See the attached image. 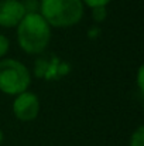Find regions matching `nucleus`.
Here are the masks:
<instances>
[{
	"label": "nucleus",
	"mask_w": 144,
	"mask_h": 146,
	"mask_svg": "<svg viewBox=\"0 0 144 146\" xmlns=\"http://www.w3.org/2000/svg\"><path fill=\"white\" fill-rule=\"evenodd\" d=\"M17 29V43L27 54H40L51 41V27L38 13H27Z\"/></svg>",
	"instance_id": "nucleus-1"
},
{
	"label": "nucleus",
	"mask_w": 144,
	"mask_h": 146,
	"mask_svg": "<svg viewBox=\"0 0 144 146\" xmlns=\"http://www.w3.org/2000/svg\"><path fill=\"white\" fill-rule=\"evenodd\" d=\"M85 6L81 0H40V14L52 29L76 26L84 17Z\"/></svg>",
	"instance_id": "nucleus-2"
},
{
	"label": "nucleus",
	"mask_w": 144,
	"mask_h": 146,
	"mask_svg": "<svg viewBox=\"0 0 144 146\" xmlns=\"http://www.w3.org/2000/svg\"><path fill=\"white\" fill-rule=\"evenodd\" d=\"M31 84V74L28 68L14 58L0 60V91L6 95L16 97L28 91Z\"/></svg>",
	"instance_id": "nucleus-3"
},
{
	"label": "nucleus",
	"mask_w": 144,
	"mask_h": 146,
	"mask_svg": "<svg viewBox=\"0 0 144 146\" xmlns=\"http://www.w3.org/2000/svg\"><path fill=\"white\" fill-rule=\"evenodd\" d=\"M13 113L18 121L30 122L34 121L40 113V99L31 91H24L14 97Z\"/></svg>",
	"instance_id": "nucleus-4"
},
{
	"label": "nucleus",
	"mask_w": 144,
	"mask_h": 146,
	"mask_svg": "<svg viewBox=\"0 0 144 146\" xmlns=\"http://www.w3.org/2000/svg\"><path fill=\"white\" fill-rule=\"evenodd\" d=\"M27 14L21 0H0V27L13 29Z\"/></svg>",
	"instance_id": "nucleus-5"
},
{
	"label": "nucleus",
	"mask_w": 144,
	"mask_h": 146,
	"mask_svg": "<svg viewBox=\"0 0 144 146\" xmlns=\"http://www.w3.org/2000/svg\"><path fill=\"white\" fill-rule=\"evenodd\" d=\"M129 146H144V126H139L133 132Z\"/></svg>",
	"instance_id": "nucleus-6"
},
{
	"label": "nucleus",
	"mask_w": 144,
	"mask_h": 146,
	"mask_svg": "<svg viewBox=\"0 0 144 146\" xmlns=\"http://www.w3.org/2000/svg\"><path fill=\"white\" fill-rule=\"evenodd\" d=\"M9 50H10V41H9V38L4 34L0 33V60L6 57V54L9 52Z\"/></svg>",
	"instance_id": "nucleus-7"
},
{
	"label": "nucleus",
	"mask_w": 144,
	"mask_h": 146,
	"mask_svg": "<svg viewBox=\"0 0 144 146\" xmlns=\"http://www.w3.org/2000/svg\"><path fill=\"white\" fill-rule=\"evenodd\" d=\"M84 3V6H88L91 9H96V7H106L112 0H81Z\"/></svg>",
	"instance_id": "nucleus-8"
},
{
	"label": "nucleus",
	"mask_w": 144,
	"mask_h": 146,
	"mask_svg": "<svg viewBox=\"0 0 144 146\" xmlns=\"http://www.w3.org/2000/svg\"><path fill=\"white\" fill-rule=\"evenodd\" d=\"M137 87H139L140 94H143L144 91V67L143 65H140V68L137 71Z\"/></svg>",
	"instance_id": "nucleus-9"
},
{
	"label": "nucleus",
	"mask_w": 144,
	"mask_h": 146,
	"mask_svg": "<svg viewBox=\"0 0 144 146\" xmlns=\"http://www.w3.org/2000/svg\"><path fill=\"white\" fill-rule=\"evenodd\" d=\"M93 10V19L96 21H102L106 17V7H96Z\"/></svg>",
	"instance_id": "nucleus-10"
},
{
	"label": "nucleus",
	"mask_w": 144,
	"mask_h": 146,
	"mask_svg": "<svg viewBox=\"0 0 144 146\" xmlns=\"http://www.w3.org/2000/svg\"><path fill=\"white\" fill-rule=\"evenodd\" d=\"M3 141H4V133H3V131L0 129V145L3 143Z\"/></svg>",
	"instance_id": "nucleus-11"
}]
</instances>
